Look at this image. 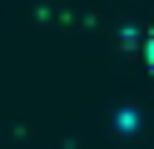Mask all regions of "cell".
Returning <instances> with one entry per match:
<instances>
[{
	"label": "cell",
	"mask_w": 154,
	"mask_h": 149,
	"mask_svg": "<svg viewBox=\"0 0 154 149\" xmlns=\"http://www.w3.org/2000/svg\"><path fill=\"white\" fill-rule=\"evenodd\" d=\"M144 65L154 70V30H149V40H144Z\"/></svg>",
	"instance_id": "1"
}]
</instances>
